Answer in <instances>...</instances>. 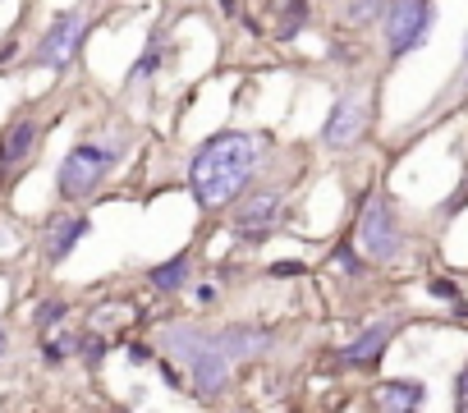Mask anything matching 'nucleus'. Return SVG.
<instances>
[{"label": "nucleus", "instance_id": "nucleus-17", "mask_svg": "<svg viewBox=\"0 0 468 413\" xmlns=\"http://www.w3.org/2000/svg\"><path fill=\"white\" fill-rule=\"evenodd\" d=\"M60 317H65V303H60V299H51V303H42V308L33 312V322H37V331H51V326H56Z\"/></svg>", "mask_w": 468, "mask_h": 413}, {"label": "nucleus", "instance_id": "nucleus-7", "mask_svg": "<svg viewBox=\"0 0 468 413\" xmlns=\"http://www.w3.org/2000/svg\"><path fill=\"white\" fill-rule=\"evenodd\" d=\"M367 120H372V101H367L363 92H345V97L331 106L326 124H322V143H326L331 152H349V147H358V138L367 133Z\"/></svg>", "mask_w": 468, "mask_h": 413}, {"label": "nucleus", "instance_id": "nucleus-11", "mask_svg": "<svg viewBox=\"0 0 468 413\" xmlns=\"http://www.w3.org/2000/svg\"><path fill=\"white\" fill-rule=\"evenodd\" d=\"M386 340H390V322H377V326L358 331V340H354V344H345V349H340V363H345V367H367V363H377V358H381Z\"/></svg>", "mask_w": 468, "mask_h": 413}, {"label": "nucleus", "instance_id": "nucleus-24", "mask_svg": "<svg viewBox=\"0 0 468 413\" xmlns=\"http://www.w3.org/2000/svg\"><path fill=\"white\" fill-rule=\"evenodd\" d=\"M216 5H220V15H229V19L239 15V0H216Z\"/></svg>", "mask_w": 468, "mask_h": 413}, {"label": "nucleus", "instance_id": "nucleus-12", "mask_svg": "<svg viewBox=\"0 0 468 413\" xmlns=\"http://www.w3.org/2000/svg\"><path fill=\"white\" fill-rule=\"evenodd\" d=\"M422 399H427V390L418 381H386L377 390V408L381 413H422Z\"/></svg>", "mask_w": 468, "mask_h": 413}, {"label": "nucleus", "instance_id": "nucleus-16", "mask_svg": "<svg viewBox=\"0 0 468 413\" xmlns=\"http://www.w3.org/2000/svg\"><path fill=\"white\" fill-rule=\"evenodd\" d=\"M161 60H165V47L152 37V47L133 60V69H129V83H138V79H152V69H161Z\"/></svg>", "mask_w": 468, "mask_h": 413}, {"label": "nucleus", "instance_id": "nucleus-6", "mask_svg": "<svg viewBox=\"0 0 468 413\" xmlns=\"http://www.w3.org/2000/svg\"><path fill=\"white\" fill-rule=\"evenodd\" d=\"M83 33H88V24H83V10H60L56 19H51V28L42 33V42H37V51H33V60L37 65H47V69H69V60L79 56V47H83Z\"/></svg>", "mask_w": 468, "mask_h": 413}, {"label": "nucleus", "instance_id": "nucleus-1", "mask_svg": "<svg viewBox=\"0 0 468 413\" xmlns=\"http://www.w3.org/2000/svg\"><path fill=\"white\" fill-rule=\"evenodd\" d=\"M267 156V138L262 133H239V129H225L216 138H207L193 161H188V188L197 197V206L207 212H220V206L239 202L244 188L258 179Z\"/></svg>", "mask_w": 468, "mask_h": 413}, {"label": "nucleus", "instance_id": "nucleus-5", "mask_svg": "<svg viewBox=\"0 0 468 413\" xmlns=\"http://www.w3.org/2000/svg\"><path fill=\"white\" fill-rule=\"evenodd\" d=\"M358 249L377 262H399L404 253V235H399V217L386 197H372L358 217Z\"/></svg>", "mask_w": 468, "mask_h": 413}, {"label": "nucleus", "instance_id": "nucleus-21", "mask_svg": "<svg viewBox=\"0 0 468 413\" xmlns=\"http://www.w3.org/2000/svg\"><path fill=\"white\" fill-rule=\"evenodd\" d=\"M83 354H88V363H101V354H106V344H101V340H88V349H83Z\"/></svg>", "mask_w": 468, "mask_h": 413}, {"label": "nucleus", "instance_id": "nucleus-18", "mask_svg": "<svg viewBox=\"0 0 468 413\" xmlns=\"http://www.w3.org/2000/svg\"><path fill=\"white\" fill-rule=\"evenodd\" d=\"M335 267H340V271H349V276H358V271H363V262L354 258V244H340V249H335Z\"/></svg>", "mask_w": 468, "mask_h": 413}, {"label": "nucleus", "instance_id": "nucleus-13", "mask_svg": "<svg viewBox=\"0 0 468 413\" xmlns=\"http://www.w3.org/2000/svg\"><path fill=\"white\" fill-rule=\"evenodd\" d=\"M188 267H193V262H188V253H175L170 262L152 267V271H147V281H152V285H156L161 294H175V290H179V285L188 281Z\"/></svg>", "mask_w": 468, "mask_h": 413}, {"label": "nucleus", "instance_id": "nucleus-27", "mask_svg": "<svg viewBox=\"0 0 468 413\" xmlns=\"http://www.w3.org/2000/svg\"><path fill=\"white\" fill-rule=\"evenodd\" d=\"M234 413H249V408H234Z\"/></svg>", "mask_w": 468, "mask_h": 413}, {"label": "nucleus", "instance_id": "nucleus-14", "mask_svg": "<svg viewBox=\"0 0 468 413\" xmlns=\"http://www.w3.org/2000/svg\"><path fill=\"white\" fill-rule=\"evenodd\" d=\"M386 5H390V0H345V19L363 28L372 19H386Z\"/></svg>", "mask_w": 468, "mask_h": 413}, {"label": "nucleus", "instance_id": "nucleus-9", "mask_svg": "<svg viewBox=\"0 0 468 413\" xmlns=\"http://www.w3.org/2000/svg\"><path fill=\"white\" fill-rule=\"evenodd\" d=\"M37 138H42V124H37L33 115H19L5 133H0V170L24 165V161L37 152Z\"/></svg>", "mask_w": 468, "mask_h": 413}, {"label": "nucleus", "instance_id": "nucleus-3", "mask_svg": "<svg viewBox=\"0 0 468 413\" xmlns=\"http://www.w3.org/2000/svg\"><path fill=\"white\" fill-rule=\"evenodd\" d=\"M120 152H124L120 143H79V147H69L65 161H60V170H56V188H60V197H65V202H83V197H92V193L101 188V179L115 170Z\"/></svg>", "mask_w": 468, "mask_h": 413}, {"label": "nucleus", "instance_id": "nucleus-26", "mask_svg": "<svg viewBox=\"0 0 468 413\" xmlns=\"http://www.w3.org/2000/svg\"><path fill=\"white\" fill-rule=\"evenodd\" d=\"M5 344H10V340H5V326H0V354H5Z\"/></svg>", "mask_w": 468, "mask_h": 413}, {"label": "nucleus", "instance_id": "nucleus-20", "mask_svg": "<svg viewBox=\"0 0 468 413\" xmlns=\"http://www.w3.org/2000/svg\"><path fill=\"white\" fill-rule=\"evenodd\" d=\"M454 413H468V367H459L454 376Z\"/></svg>", "mask_w": 468, "mask_h": 413}, {"label": "nucleus", "instance_id": "nucleus-19", "mask_svg": "<svg viewBox=\"0 0 468 413\" xmlns=\"http://www.w3.org/2000/svg\"><path fill=\"white\" fill-rule=\"evenodd\" d=\"M427 294H431V299H441V303H459V290H454L450 281H441V276L427 285Z\"/></svg>", "mask_w": 468, "mask_h": 413}, {"label": "nucleus", "instance_id": "nucleus-8", "mask_svg": "<svg viewBox=\"0 0 468 413\" xmlns=\"http://www.w3.org/2000/svg\"><path fill=\"white\" fill-rule=\"evenodd\" d=\"M281 217H285V197L276 188H258L234 206V230L239 235H267V230L281 226Z\"/></svg>", "mask_w": 468, "mask_h": 413}, {"label": "nucleus", "instance_id": "nucleus-22", "mask_svg": "<svg viewBox=\"0 0 468 413\" xmlns=\"http://www.w3.org/2000/svg\"><path fill=\"white\" fill-rule=\"evenodd\" d=\"M271 276H299V262H281V267H271Z\"/></svg>", "mask_w": 468, "mask_h": 413}, {"label": "nucleus", "instance_id": "nucleus-10", "mask_svg": "<svg viewBox=\"0 0 468 413\" xmlns=\"http://www.w3.org/2000/svg\"><path fill=\"white\" fill-rule=\"evenodd\" d=\"M83 235H88V217H56L47 226V262H65Z\"/></svg>", "mask_w": 468, "mask_h": 413}, {"label": "nucleus", "instance_id": "nucleus-2", "mask_svg": "<svg viewBox=\"0 0 468 413\" xmlns=\"http://www.w3.org/2000/svg\"><path fill=\"white\" fill-rule=\"evenodd\" d=\"M165 344L193 367V390L202 395V399H211V395H220L225 386H229V354L220 349V340L211 335V331H197V326H175L170 335H165Z\"/></svg>", "mask_w": 468, "mask_h": 413}, {"label": "nucleus", "instance_id": "nucleus-15", "mask_svg": "<svg viewBox=\"0 0 468 413\" xmlns=\"http://www.w3.org/2000/svg\"><path fill=\"white\" fill-rule=\"evenodd\" d=\"M308 19V0H281V37H294Z\"/></svg>", "mask_w": 468, "mask_h": 413}, {"label": "nucleus", "instance_id": "nucleus-4", "mask_svg": "<svg viewBox=\"0 0 468 413\" xmlns=\"http://www.w3.org/2000/svg\"><path fill=\"white\" fill-rule=\"evenodd\" d=\"M431 24H436V5H431V0H390L386 19H381V28H386V56L390 60L413 56L427 42Z\"/></svg>", "mask_w": 468, "mask_h": 413}, {"label": "nucleus", "instance_id": "nucleus-25", "mask_svg": "<svg viewBox=\"0 0 468 413\" xmlns=\"http://www.w3.org/2000/svg\"><path fill=\"white\" fill-rule=\"evenodd\" d=\"M463 88H468V37H463Z\"/></svg>", "mask_w": 468, "mask_h": 413}, {"label": "nucleus", "instance_id": "nucleus-23", "mask_svg": "<svg viewBox=\"0 0 468 413\" xmlns=\"http://www.w3.org/2000/svg\"><path fill=\"white\" fill-rule=\"evenodd\" d=\"M129 358H133V363H147L152 354H147V344H129Z\"/></svg>", "mask_w": 468, "mask_h": 413}]
</instances>
